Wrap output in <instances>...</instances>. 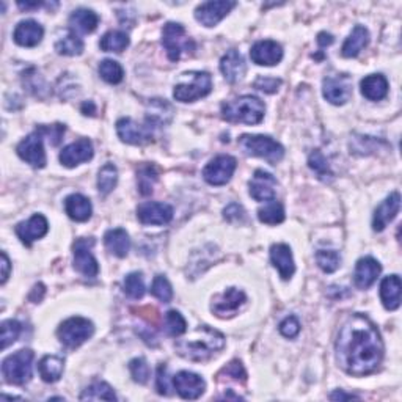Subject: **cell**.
Listing matches in <instances>:
<instances>
[{
    "instance_id": "obj_42",
    "label": "cell",
    "mask_w": 402,
    "mask_h": 402,
    "mask_svg": "<svg viewBox=\"0 0 402 402\" xmlns=\"http://www.w3.org/2000/svg\"><path fill=\"white\" fill-rule=\"evenodd\" d=\"M123 286H124V293H126V295L130 299L138 300L145 295V283H143V276L140 272L129 274L126 279H124Z\"/></svg>"
},
{
    "instance_id": "obj_15",
    "label": "cell",
    "mask_w": 402,
    "mask_h": 402,
    "mask_svg": "<svg viewBox=\"0 0 402 402\" xmlns=\"http://www.w3.org/2000/svg\"><path fill=\"white\" fill-rule=\"evenodd\" d=\"M137 217L143 225H166L173 219V208L167 203L147 201L137 208Z\"/></svg>"
},
{
    "instance_id": "obj_19",
    "label": "cell",
    "mask_w": 402,
    "mask_h": 402,
    "mask_svg": "<svg viewBox=\"0 0 402 402\" xmlns=\"http://www.w3.org/2000/svg\"><path fill=\"white\" fill-rule=\"evenodd\" d=\"M91 157H93V145L88 138H81V140L63 148L60 153V162L65 167L72 168L81 166L83 162H88Z\"/></svg>"
},
{
    "instance_id": "obj_7",
    "label": "cell",
    "mask_w": 402,
    "mask_h": 402,
    "mask_svg": "<svg viewBox=\"0 0 402 402\" xmlns=\"http://www.w3.org/2000/svg\"><path fill=\"white\" fill-rule=\"evenodd\" d=\"M162 46L166 48L171 62H177L182 54H192L195 51L194 39L186 34V29L177 22H168L163 27Z\"/></svg>"
},
{
    "instance_id": "obj_12",
    "label": "cell",
    "mask_w": 402,
    "mask_h": 402,
    "mask_svg": "<svg viewBox=\"0 0 402 402\" xmlns=\"http://www.w3.org/2000/svg\"><path fill=\"white\" fill-rule=\"evenodd\" d=\"M322 93H324V98L330 104H346L352 96L351 79L346 74L326 77L324 82H322Z\"/></svg>"
},
{
    "instance_id": "obj_56",
    "label": "cell",
    "mask_w": 402,
    "mask_h": 402,
    "mask_svg": "<svg viewBox=\"0 0 402 402\" xmlns=\"http://www.w3.org/2000/svg\"><path fill=\"white\" fill-rule=\"evenodd\" d=\"M43 295H44V286L43 285H36L34 288V291H32L30 294V300L32 302H39L43 299Z\"/></svg>"
},
{
    "instance_id": "obj_52",
    "label": "cell",
    "mask_w": 402,
    "mask_h": 402,
    "mask_svg": "<svg viewBox=\"0 0 402 402\" xmlns=\"http://www.w3.org/2000/svg\"><path fill=\"white\" fill-rule=\"evenodd\" d=\"M156 388L157 393L167 396L170 394V384H168V374H167V366L161 365L157 369V380H156Z\"/></svg>"
},
{
    "instance_id": "obj_23",
    "label": "cell",
    "mask_w": 402,
    "mask_h": 402,
    "mask_svg": "<svg viewBox=\"0 0 402 402\" xmlns=\"http://www.w3.org/2000/svg\"><path fill=\"white\" fill-rule=\"evenodd\" d=\"M43 35L44 30L41 24H38L34 19H25L16 25L13 38H15V43L22 48H35L36 44L41 43Z\"/></svg>"
},
{
    "instance_id": "obj_29",
    "label": "cell",
    "mask_w": 402,
    "mask_h": 402,
    "mask_svg": "<svg viewBox=\"0 0 402 402\" xmlns=\"http://www.w3.org/2000/svg\"><path fill=\"white\" fill-rule=\"evenodd\" d=\"M65 210H67L69 219L76 222H87L91 217V213H93V208H91V203L87 196L72 194L65 200Z\"/></svg>"
},
{
    "instance_id": "obj_55",
    "label": "cell",
    "mask_w": 402,
    "mask_h": 402,
    "mask_svg": "<svg viewBox=\"0 0 402 402\" xmlns=\"http://www.w3.org/2000/svg\"><path fill=\"white\" fill-rule=\"evenodd\" d=\"M330 399L332 401H347V399H360V396L357 394H352V393H344V391H335L330 394Z\"/></svg>"
},
{
    "instance_id": "obj_9",
    "label": "cell",
    "mask_w": 402,
    "mask_h": 402,
    "mask_svg": "<svg viewBox=\"0 0 402 402\" xmlns=\"http://www.w3.org/2000/svg\"><path fill=\"white\" fill-rule=\"evenodd\" d=\"M236 167L237 162L234 157L227 154L217 156L204 167L203 177L210 186H225L234 175Z\"/></svg>"
},
{
    "instance_id": "obj_21",
    "label": "cell",
    "mask_w": 402,
    "mask_h": 402,
    "mask_svg": "<svg viewBox=\"0 0 402 402\" xmlns=\"http://www.w3.org/2000/svg\"><path fill=\"white\" fill-rule=\"evenodd\" d=\"M49 229V223L41 214L32 215L27 222H21L16 227V234L25 246H32V242L41 239Z\"/></svg>"
},
{
    "instance_id": "obj_34",
    "label": "cell",
    "mask_w": 402,
    "mask_h": 402,
    "mask_svg": "<svg viewBox=\"0 0 402 402\" xmlns=\"http://www.w3.org/2000/svg\"><path fill=\"white\" fill-rule=\"evenodd\" d=\"M81 401H116V394L105 382H93L82 391Z\"/></svg>"
},
{
    "instance_id": "obj_48",
    "label": "cell",
    "mask_w": 402,
    "mask_h": 402,
    "mask_svg": "<svg viewBox=\"0 0 402 402\" xmlns=\"http://www.w3.org/2000/svg\"><path fill=\"white\" fill-rule=\"evenodd\" d=\"M220 375H227V377H232L237 382H243L247 379V373H246V369H243L242 363L239 360H233L232 363H228L225 368L222 369V371L219 373V377Z\"/></svg>"
},
{
    "instance_id": "obj_44",
    "label": "cell",
    "mask_w": 402,
    "mask_h": 402,
    "mask_svg": "<svg viewBox=\"0 0 402 402\" xmlns=\"http://www.w3.org/2000/svg\"><path fill=\"white\" fill-rule=\"evenodd\" d=\"M21 330H22V326L19 324V322L15 321V319L4 321L2 324H0V332H2V349H4V351L19 338V335H21Z\"/></svg>"
},
{
    "instance_id": "obj_30",
    "label": "cell",
    "mask_w": 402,
    "mask_h": 402,
    "mask_svg": "<svg viewBox=\"0 0 402 402\" xmlns=\"http://www.w3.org/2000/svg\"><path fill=\"white\" fill-rule=\"evenodd\" d=\"M369 43V32L363 25H355L352 34L347 36V39L342 44L341 54L346 58L357 57L361 51H363Z\"/></svg>"
},
{
    "instance_id": "obj_58",
    "label": "cell",
    "mask_w": 402,
    "mask_h": 402,
    "mask_svg": "<svg viewBox=\"0 0 402 402\" xmlns=\"http://www.w3.org/2000/svg\"><path fill=\"white\" fill-rule=\"evenodd\" d=\"M43 5H44L43 2H18V6L21 10H36Z\"/></svg>"
},
{
    "instance_id": "obj_46",
    "label": "cell",
    "mask_w": 402,
    "mask_h": 402,
    "mask_svg": "<svg viewBox=\"0 0 402 402\" xmlns=\"http://www.w3.org/2000/svg\"><path fill=\"white\" fill-rule=\"evenodd\" d=\"M137 181H138V189H140V192L143 195H149L153 192V186L154 182L157 181V171L154 170V167H143L140 171H138V176H137Z\"/></svg>"
},
{
    "instance_id": "obj_8",
    "label": "cell",
    "mask_w": 402,
    "mask_h": 402,
    "mask_svg": "<svg viewBox=\"0 0 402 402\" xmlns=\"http://www.w3.org/2000/svg\"><path fill=\"white\" fill-rule=\"evenodd\" d=\"M93 333H95L93 322L85 318H79V316L65 321L57 330L58 340L62 341V344L69 349H76L83 344L85 341L93 336Z\"/></svg>"
},
{
    "instance_id": "obj_16",
    "label": "cell",
    "mask_w": 402,
    "mask_h": 402,
    "mask_svg": "<svg viewBox=\"0 0 402 402\" xmlns=\"http://www.w3.org/2000/svg\"><path fill=\"white\" fill-rule=\"evenodd\" d=\"M247 300V295L241 289L229 288L219 297H215L210 309L217 318H232Z\"/></svg>"
},
{
    "instance_id": "obj_5",
    "label": "cell",
    "mask_w": 402,
    "mask_h": 402,
    "mask_svg": "<svg viewBox=\"0 0 402 402\" xmlns=\"http://www.w3.org/2000/svg\"><path fill=\"white\" fill-rule=\"evenodd\" d=\"M34 352L30 349H21L16 354H11L2 361V374L6 384L24 385L32 379V363Z\"/></svg>"
},
{
    "instance_id": "obj_36",
    "label": "cell",
    "mask_w": 402,
    "mask_h": 402,
    "mask_svg": "<svg viewBox=\"0 0 402 402\" xmlns=\"http://www.w3.org/2000/svg\"><path fill=\"white\" fill-rule=\"evenodd\" d=\"M258 219L266 223V225H279L283 220H285V209H283V204L272 200L269 204H266L264 208H261L258 210Z\"/></svg>"
},
{
    "instance_id": "obj_10",
    "label": "cell",
    "mask_w": 402,
    "mask_h": 402,
    "mask_svg": "<svg viewBox=\"0 0 402 402\" xmlns=\"http://www.w3.org/2000/svg\"><path fill=\"white\" fill-rule=\"evenodd\" d=\"M116 133L124 143L147 145L153 140V128L151 123L138 124L133 118H121L116 121Z\"/></svg>"
},
{
    "instance_id": "obj_22",
    "label": "cell",
    "mask_w": 402,
    "mask_h": 402,
    "mask_svg": "<svg viewBox=\"0 0 402 402\" xmlns=\"http://www.w3.org/2000/svg\"><path fill=\"white\" fill-rule=\"evenodd\" d=\"M270 261L274 267L279 270V274L283 280H289L295 272V264L293 258L291 247L286 243H274L270 247Z\"/></svg>"
},
{
    "instance_id": "obj_50",
    "label": "cell",
    "mask_w": 402,
    "mask_h": 402,
    "mask_svg": "<svg viewBox=\"0 0 402 402\" xmlns=\"http://www.w3.org/2000/svg\"><path fill=\"white\" fill-rule=\"evenodd\" d=\"M280 333L285 336V338H295L300 332V322L295 316H288V318L280 324Z\"/></svg>"
},
{
    "instance_id": "obj_24",
    "label": "cell",
    "mask_w": 402,
    "mask_h": 402,
    "mask_svg": "<svg viewBox=\"0 0 402 402\" xmlns=\"http://www.w3.org/2000/svg\"><path fill=\"white\" fill-rule=\"evenodd\" d=\"M380 264L379 261H375L371 256H366V258H361L355 264V272H354V281L355 286L359 289H368L371 288L377 276L380 275Z\"/></svg>"
},
{
    "instance_id": "obj_59",
    "label": "cell",
    "mask_w": 402,
    "mask_h": 402,
    "mask_svg": "<svg viewBox=\"0 0 402 402\" xmlns=\"http://www.w3.org/2000/svg\"><path fill=\"white\" fill-rule=\"evenodd\" d=\"M82 112L85 115H95L96 114V107H95V104L88 101V102H83L82 104Z\"/></svg>"
},
{
    "instance_id": "obj_33",
    "label": "cell",
    "mask_w": 402,
    "mask_h": 402,
    "mask_svg": "<svg viewBox=\"0 0 402 402\" xmlns=\"http://www.w3.org/2000/svg\"><path fill=\"white\" fill-rule=\"evenodd\" d=\"M65 369V360L57 355H46L41 359L38 365V371L41 379L48 384H54V382L60 380Z\"/></svg>"
},
{
    "instance_id": "obj_13",
    "label": "cell",
    "mask_w": 402,
    "mask_h": 402,
    "mask_svg": "<svg viewBox=\"0 0 402 402\" xmlns=\"http://www.w3.org/2000/svg\"><path fill=\"white\" fill-rule=\"evenodd\" d=\"M43 134L36 129L34 134L25 137L24 140L18 145V156L22 161L30 163L35 168H43L46 166V153L43 147Z\"/></svg>"
},
{
    "instance_id": "obj_54",
    "label": "cell",
    "mask_w": 402,
    "mask_h": 402,
    "mask_svg": "<svg viewBox=\"0 0 402 402\" xmlns=\"http://www.w3.org/2000/svg\"><path fill=\"white\" fill-rule=\"evenodd\" d=\"M2 285H5L6 280H8L10 276V270H11V264H10V260L8 256H6L5 252H2Z\"/></svg>"
},
{
    "instance_id": "obj_41",
    "label": "cell",
    "mask_w": 402,
    "mask_h": 402,
    "mask_svg": "<svg viewBox=\"0 0 402 402\" xmlns=\"http://www.w3.org/2000/svg\"><path fill=\"white\" fill-rule=\"evenodd\" d=\"M316 262L326 274H333L341 266V256L335 250H319L316 253Z\"/></svg>"
},
{
    "instance_id": "obj_49",
    "label": "cell",
    "mask_w": 402,
    "mask_h": 402,
    "mask_svg": "<svg viewBox=\"0 0 402 402\" xmlns=\"http://www.w3.org/2000/svg\"><path fill=\"white\" fill-rule=\"evenodd\" d=\"M253 87L256 90H261V91H264V93H269V95H272V93H276L279 91V88L281 87V81L280 79H276V77H258L255 81L253 83Z\"/></svg>"
},
{
    "instance_id": "obj_47",
    "label": "cell",
    "mask_w": 402,
    "mask_h": 402,
    "mask_svg": "<svg viewBox=\"0 0 402 402\" xmlns=\"http://www.w3.org/2000/svg\"><path fill=\"white\" fill-rule=\"evenodd\" d=\"M129 371L137 384H147L151 375V369L145 359H134L129 363Z\"/></svg>"
},
{
    "instance_id": "obj_18",
    "label": "cell",
    "mask_w": 402,
    "mask_h": 402,
    "mask_svg": "<svg viewBox=\"0 0 402 402\" xmlns=\"http://www.w3.org/2000/svg\"><path fill=\"white\" fill-rule=\"evenodd\" d=\"M250 57H252L253 63L260 65V67H274V65H279L281 62L283 49L279 43L272 41V39H262V41L252 46Z\"/></svg>"
},
{
    "instance_id": "obj_32",
    "label": "cell",
    "mask_w": 402,
    "mask_h": 402,
    "mask_svg": "<svg viewBox=\"0 0 402 402\" xmlns=\"http://www.w3.org/2000/svg\"><path fill=\"white\" fill-rule=\"evenodd\" d=\"M361 95L369 101H380L388 95V81L382 74L366 76L360 83Z\"/></svg>"
},
{
    "instance_id": "obj_53",
    "label": "cell",
    "mask_w": 402,
    "mask_h": 402,
    "mask_svg": "<svg viewBox=\"0 0 402 402\" xmlns=\"http://www.w3.org/2000/svg\"><path fill=\"white\" fill-rule=\"evenodd\" d=\"M243 209L241 204H237V203H232L229 206L225 208V210H223V215H225V219L228 222H237V220H241L242 217H243Z\"/></svg>"
},
{
    "instance_id": "obj_39",
    "label": "cell",
    "mask_w": 402,
    "mask_h": 402,
    "mask_svg": "<svg viewBox=\"0 0 402 402\" xmlns=\"http://www.w3.org/2000/svg\"><path fill=\"white\" fill-rule=\"evenodd\" d=\"M57 54L60 55H81L83 52V41L76 34H69L55 44Z\"/></svg>"
},
{
    "instance_id": "obj_25",
    "label": "cell",
    "mask_w": 402,
    "mask_h": 402,
    "mask_svg": "<svg viewBox=\"0 0 402 402\" xmlns=\"http://www.w3.org/2000/svg\"><path fill=\"white\" fill-rule=\"evenodd\" d=\"M401 209V195L399 192H393L387 200L375 209L373 217V228L374 232H384L385 227L390 223L394 217L398 215Z\"/></svg>"
},
{
    "instance_id": "obj_45",
    "label": "cell",
    "mask_w": 402,
    "mask_h": 402,
    "mask_svg": "<svg viewBox=\"0 0 402 402\" xmlns=\"http://www.w3.org/2000/svg\"><path fill=\"white\" fill-rule=\"evenodd\" d=\"M151 294L154 295L156 299H159L163 303H168L171 299H173V288H171L170 281L166 279L163 275H157L153 286H151Z\"/></svg>"
},
{
    "instance_id": "obj_37",
    "label": "cell",
    "mask_w": 402,
    "mask_h": 402,
    "mask_svg": "<svg viewBox=\"0 0 402 402\" xmlns=\"http://www.w3.org/2000/svg\"><path fill=\"white\" fill-rule=\"evenodd\" d=\"M308 166L314 171L316 176H318L322 181H330L333 177V171L330 166H328V161L326 159V156L322 154L319 149H316L311 154H309Z\"/></svg>"
},
{
    "instance_id": "obj_6",
    "label": "cell",
    "mask_w": 402,
    "mask_h": 402,
    "mask_svg": "<svg viewBox=\"0 0 402 402\" xmlns=\"http://www.w3.org/2000/svg\"><path fill=\"white\" fill-rule=\"evenodd\" d=\"M189 77L187 82L177 83L173 90V98L180 102H194L200 98L208 96L213 90V79L209 72L192 71L186 72Z\"/></svg>"
},
{
    "instance_id": "obj_4",
    "label": "cell",
    "mask_w": 402,
    "mask_h": 402,
    "mask_svg": "<svg viewBox=\"0 0 402 402\" xmlns=\"http://www.w3.org/2000/svg\"><path fill=\"white\" fill-rule=\"evenodd\" d=\"M239 147L247 156L261 157V159H266L272 166H276L285 156V149H283L281 145L269 135L246 134L239 138Z\"/></svg>"
},
{
    "instance_id": "obj_51",
    "label": "cell",
    "mask_w": 402,
    "mask_h": 402,
    "mask_svg": "<svg viewBox=\"0 0 402 402\" xmlns=\"http://www.w3.org/2000/svg\"><path fill=\"white\" fill-rule=\"evenodd\" d=\"M39 133L43 134V137H48L49 142L57 147L58 143L62 142V137L65 134V126L63 124H54V126H39Z\"/></svg>"
},
{
    "instance_id": "obj_1",
    "label": "cell",
    "mask_w": 402,
    "mask_h": 402,
    "mask_svg": "<svg viewBox=\"0 0 402 402\" xmlns=\"http://www.w3.org/2000/svg\"><path fill=\"white\" fill-rule=\"evenodd\" d=\"M338 365L347 374L368 375L374 373L384 359V341L365 314H351L341 326L335 344Z\"/></svg>"
},
{
    "instance_id": "obj_17",
    "label": "cell",
    "mask_w": 402,
    "mask_h": 402,
    "mask_svg": "<svg viewBox=\"0 0 402 402\" xmlns=\"http://www.w3.org/2000/svg\"><path fill=\"white\" fill-rule=\"evenodd\" d=\"M173 385L182 399H199L206 390V382L199 374L181 371L173 377Z\"/></svg>"
},
{
    "instance_id": "obj_27",
    "label": "cell",
    "mask_w": 402,
    "mask_h": 402,
    "mask_svg": "<svg viewBox=\"0 0 402 402\" xmlns=\"http://www.w3.org/2000/svg\"><path fill=\"white\" fill-rule=\"evenodd\" d=\"M380 299L384 307L390 311L401 307V279L398 275H388L382 280Z\"/></svg>"
},
{
    "instance_id": "obj_31",
    "label": "cell",
    "mask_w": 402,
    "mask_h": 402,
    "mask_svg": "<svg viewBox=\"0 0 402 402\" xmlns=\"http://www.w3.org/2000/svg\"><path fill=\"white\" fill-rule=\"evenodd\" d=\"M98 22H100V18H98L93 10L79 8L76 11H72V15L69 16V25L72 34H76V32H81V34H91V32L96 30Z\"/></svg>"
},
{
    "instance_id": "obj_11",
    "label": "cell",
    "mask_w": 402,
    "mask_h": 402,
    "mask_svg": "<svg viewBox=\"0 0 402 402\" xmlns=\"http://www.w3.org/2000/svg\"><path fill=\"white\" fill-rule=\"evenodd\" d=\"M95 246V239H77L72 246L74 250V269L81 272L83 276L95 279L100 274V266L91 253V248Z\"/></svg>"
},
{
    "instance_id": "obj_40",
    "label": "cell",
    "mask_w": 402,
    "mask_h": 402,
    "mask_svg": "<svg viewBox=\"0 0 402 402\" xmlns=\"http://www.w3.org/2000/svg\"><path fill=\"white\" fill-rule=\"evenodd\" d=\"M100 74L107 83L116 85L123 81L124 77V69L118 62L115 60H102L100 65Z\"/></svg>"
},
{
    "instance_id": "obj_20",
    "label": "cell",
    "mask_w": 402,
    "mask_h": 402,
    "mask_svg": "<svg viewBox=\"0 0 402 402\" xmlns=\"http://www.w3.org/2000/svg\"><path fill=\"white\" fill-rule=\"evenodd\" d=\"M250 195L256 201H272L276 195V180L264 170H256L250 181Z\"/></svg>"
},
{
    "instance_id": "obj_2",
    "label": "cell",
    "mask_w": 402,
    "mask_h": 402,
    "mask_svg": "<svg viewBox=\"0 0 402 402\" xmlns=\"http://www.w3.org/2000/svg\"><path fill=\"white\" fill-rule=\"evenodd\" d=\"M176 352L190 361H206L225 347V336L208 326H201L187 340L177 341Z\"/></svg>"
},
{
    "instance_id": "obj_26",
    "label": "cell",
    "mask_w": 402,
    "mask_h": 402,
    "mask_svg": "<svg viewBox=\"0 0 402 402\" xmlns=\"http://www.w3.org/2000/svg\"><path fill=\"white\" fill-rule=\"evenodd\" d=\"M220 71L229 83L239 82L241 79L246 76L247 71V65L241 52H237L236 49L227 52L220 60Z\"/></svg>"
},
{
    "instance_id": "obj_3",
    "label": "cell",
    "mask_w": 402,
    "mask_h": 402,
    "mask_svg": "<svg viewBox=\"0 0 402 402\" xmlns=\"http://www.w3.org/2000/svg\"><path fill=\"white\" fill-rule=\"evenodd\" d=\"M266 105L256 96H241L222 105V116L228 123L258 124L262 121Z\"/></svg>"
},
{
    "instance_id": "obj_28",
    "label": "cell",
    "mask_w": 402,
    "mask_h": 402,
    "mask_svg": "<svg viewBox=\"0 0 402 402\" xmlns=\"http://www.w3.org/2000/svg\"><path fill=\"white\" fill-rule=\"evenodd\" d=\"M104 243L105 248H107L112 255H115L116 258H126L130 250L129 234L124 232L123 228L109 229V232L104 234Z\"/></svg>"
},
{
    "instance_id": "obj_35",
    "label": "cell",
    "mask_w": 402,
    "mask_h": 402,
    "mask_svg": "<svg viewBox=\"0 0 402 402\" xmlns=\"http://www.w3.org/2000/svg\"><path fill=\"white\" fill-rule=\"evenodd\" d=\"M104 52H123L129 46V36L121 30H110L100 41Z\"/></svg>"
},
{
    "instance_id": "obj_38",
    "label": "cell",
    "mask_w": 402,
    "mask_h": 402,
    "mask_svg": "<svg viewBox=\"0 0 402 402\" xmlns=\"http://www.w3.org/2000/svg\"><path fill=\"white\" fill-rule=\"evenodd\" d=\"M118 181V170L114 163H105L98 175V189L102 195H109Z\"/></svg>"
},
{
    "instance_id": "obj_57",
    "label": "cell",
    "mask_w": 402,
    "mask_h": 402,
    "mask_svg": "<svg viewBox=\"0 0 402 402\" xmlns=\"http://www.w3.org/2000/svg\"><path fill=\"white\" fill-rule=\"evenodd\" d=\"M318 43H319V46H322V48H326V46H330L333 43V36L330 34H326V32H322V34H319Z\"/></svg>"
},
{
    "instance_id": "obj_14",
    "label": "cell",
    "mask_w": 402,
    "mask_h": 402,
    "mask_svg": "<svg viewBox=\"0 0 402 402\" xmlns=\"http://www.w3.org/2000/svg\"><path fill=\"white\" fill-rule=\"evenodd\" d=\"M236 6V2L229 0H219V2H206L196 6L195 19L204 27H215L223 18Z\"/></svg>"
},
{
    "instance_id": "obj_43",
    "label": "cell",
    "mask_w": 402,
    "mask_h": 402,
    "mask_svg": "<svg viewBox=\"0 0 402 402\" xmlns=\"http://www.w3.org/2000/svg\"><path fill=\"white\" fill-rule=\"evenodd\" d=\"M166 330L170 336H181L187 330V322L182 314L176 309H171L166 314Z\"/></svg>"
}]
</instances>
